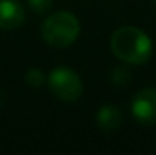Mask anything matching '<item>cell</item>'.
Here are the masks:
<instances>
[{
    "instance_id": "6da1fadb",
    "label": "cell",
    "mask_w": 156,
    "mask_h": 155,
    "mask_svg": "<svg viewBox=\"0 0 156 155\" xmlns=\"http://www.w3.org/2000/svg\"><path fill=\"white\" fill-rule=\"evenodd\" d=\"M110 47L118 60L129 65H143L153 54V42L136 27H121L111 34Z\"/></svg>"
},
{
    "instance_id": "7a4b0ae2",
    "label": "cell",
    "mask_w": 156,
    "mask_h": 155,
    "mask_svg": "<svg viewBox=\"0 0 156 155\" xmlns=\"http://www.w3.org/2000/svg\"><path fill=\"white\" fill-rule=\"evenodd\" d=\"M42 39L53 49H66L80 35V22L70 12H55L42 24Z\"/></svg>"
},
{
    "instance_id": "3957f363",
    "label": "cell",
    "mask_w": 156,
    "mask_h": 155,
    "mask_svg": "<svg viewBox=\"0 0 156 155\" xmlns=\"http://www.w3.org/2000/svg\"><path fill=\"white\" fill-rule=\"evenodd\" d=\"M47 83L51 94L63 102H75L83 94V82L75 70L68 67H57L48 73Z\"/></svg>"
},
{
    "instance_id": "277c9868",
    "label": "cell",
    "mask_w": 156,
    "mask_h": 155,
    "mask_svg": "<svg viewBox=\"0 0 156 155\" xmlns=\"http://www.w3.org/2000/svg\"><path fill=\"white\" fill-rule=\"evenodd\" d=\"M131 113L141 125L156 124V88L148 87L136 92L131 100Z\"/></svg>"
},
{
    "instance_id": "5b68a950",
    "label": "cell",
    "mask_w": 156,
    "mask_h": 155,
    "mask_svg": "<svg viewBox=\"0 0 156 155\" xmlns=\"http://www.w3.org/2000/svg\"><path fill=\"white\" fill-rule=\"evenodd\" d=\"M25 20V10L17 0H0V28L13 30Z\"/></svg>"
},
{
    "instance_id": "8992f818",
    "label": "cell",
    "mask_w": 156,
    "mask_h": 155,
    "mask_svg": "<svg viewBox=\"0 0 156 155\" xmlns=\"http://www.w3.org/2000/svg\"><path fill=\"white\" fill-rule=\"evenodd\" d=\"M96 124L103 132H115L123 124V113L115 105H103L96 113Z\"/></svg>"
},
{
    "instance_id": "52a82bcc",
    "label": "cell",
    "mask_w": 156,
    "mask_h": 155,
    "mask_svg": "<svg viewBox=\"0 0 156 155\" xmlns=\"http://www.w3.org/2000/svg\"><path fill=\"white\" fill-rule=\"evenodd\" d=\"M47 79L48 77L43 73V70H40V68H30L25 73V82H27V85L32 87V88L43 87L47 83Z\"/></svg>"
},
{
    "instance_id": "ba28073f",
    "label": "cell",
    "mask_w": 156,
    "mask_h": 155,
    "mask_svg": "<svg viewBox=\"0 0 156 155\" xmlns=\"http://www.w3.org/2000/svg\"><path fill=\"white\" fill-rule=\"evenodd\" d=\"M111 80H113V83H116V85H126V83L131 80V75H129V72L123 67H116L111 72Z\"/></svg>"
},
{
    "instance_id": "9c48e42d",
    "label": "cell",
    "mask_w": 156,
    "mask_h": 155,
    "mask_svg": "<svg viewBox=\"0 0 156 155\" xmlns=\"http://www.w3.org/2000/svg\"><path fill=\"white\" fill-rule=\"evenodd\" d=\"M27 2H28V7H30L35 13H45L51 7L53 0H27Z\"/></svg>"
},
{
    "instance_id": "30bf717a",
    "label": "cell",
    "mask_w": 156,
    "mask_h": 155,
    "mask_svg": "<svg viewBox=\"0 0 156 155\" xmlns=\"http://www.w3.org/2000/svg\"><path fill=\"white\" fill-rule=\"evenodd\" d=\"M3 102H5V94H3L2 90H0V107L3 105Z\"/></svg>"
},
{
    "instance_id": "8fae6325",
    "label": "cell",
    "mask_w": 156,
    "mask_h": 155,
    "mask_svg": "<svg viewBox=\"0 0 156 155\" xmlns=\"http://www.w3.org/2000/svg\"><path fill=\"white\" fill-rule=\"evenodd\" d=\"M153 2H154V5H156V0H153Z\"/></svg>"
}]
</instances>
